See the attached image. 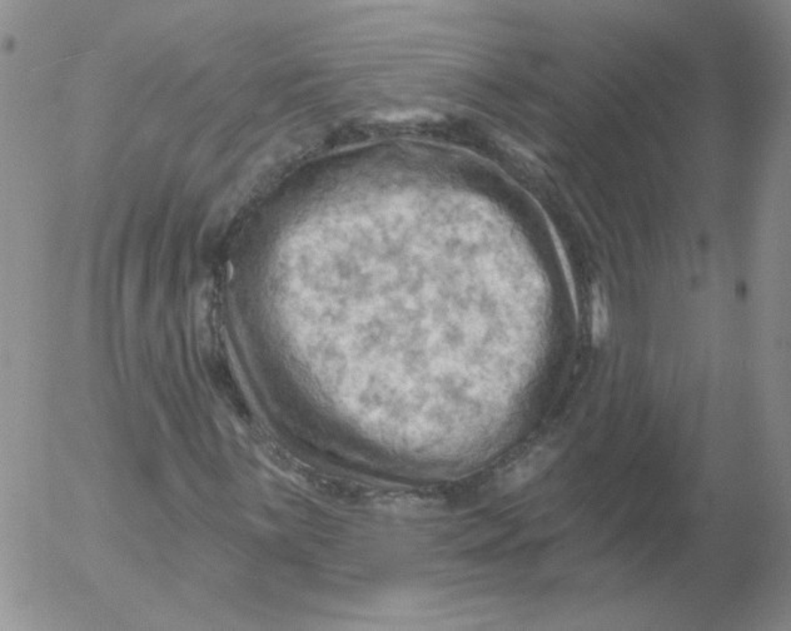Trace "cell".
Segmentation results:
<instances>
[{"mask_svg":"<svg viewBox=\"0 0 791 631\" xmlns=\"http://www.w3.org/2000/svg\"><path fill=\"white\" fill-rule=\"evenodd\" d=\"M554 457V452L550 448H539L538 450L530 452L502 475L501 484L505 487H517L525 484L542 471Z\"/></svg>","mask_w":791,"mask_h":631,"instance_id":"6da1fadb","label":"cell"},{"mask_svg":"<svg viewBox=\"0 0 791 631\" xmlns=\"http://www.w3.org/2000/svg\"><path fill=\"white\" fill-rule=\"evenodd\" d=\"M610 330V314L604 293L600 290L593 291L591 300V338L593 344L601 345Z\"/></svg>","mask_w":791,"mask_h":631,"instance_id":"7a4b0ae2","label":"cell"}]
</instances>
